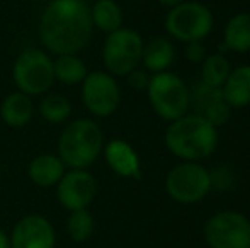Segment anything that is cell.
Returning a JSON list of instances; mask_svg holds the SVG:
<instances>
[{
	"label": "cell",
	"mask_w": 250,
	"mask_h": 248,
	"mask_svg": "<svg viewBox=\"0 0 250 248\" xmlns=\"http://www.w3.org/2000/svg\"><path fill=\"white\" fill-rule=\"evenodd\" d=\"M90 9L83 0H51L40 20V38L56 55H75L92 38Z\"/></svg>",
	"instance_id": "obj_1"
},
{
	"label": "cell",
	"mask_w": 250,
	"mask_h": 248,
	"mask_svg": "<svg viewBox=\"0 0 250 248\" xmlns=\"http://www.w3.org/2000/svg\"><path fill=\"white\" fill-rule=\"evenodd\" d=\"M165 145L172 155L184 162H201L216 150L218 128L196 113L186 114L168 124Z\"/></svg>",
	"instance_id": "obj_2"
},
{
	"label": "cell",
	"mask_w": 250,
	"mask_h": 248,
	"mask_svg": "<svg viewBox=\"0 0 250 248\" xmlns=\"http://www.w3.org/2000/svg\"><path fill=\"white\" fill-rule=\"evenodd\" d=\"M104 146L102 129L90 119L73 121L58 141L60 158L72 169H87L97 160Z\"/></svg>",
	"instance_id": "obj_3"
},
{
	"label": "cell",
	"mask_w": 250,
	"mask_h": 248,
	"mask_svg": "<svg viewBox=\"0 0 250 248\" xmlns=\"http://www.w3.org/2000/svg\"><path fill=\"white\" fill-rule=\"evenodd\" d=\"M146 92L155 114L168 123L186 116L191 107L189 87L181 76L168 70L150 76Z\"/></svg>",
	"instance_id": "obj_4"
},
{
	"label": "cell",
	"mask_w": 250,
	"mask_h": 248,
	"mask_svg": "<svg viewBox=\"0 0 250 248\" xmlns=\"http://www.w3.org/2000/svg\"><path fill=\"white\" fill-rule=\"evenodd\" d=\"M165 191L179 204H196L211 192L209 170L199 162L179 163L167 173Z\"/></svg>",
	"instance_id": "obj_5"
},
{
	"label": "cell",
	"mask_w": 250,
	"mask_h": 248,
	"mask_svg": "<svg viewBox=\"0 0 250 248\" xmlns=\"http://www.w3.org/2000/svg\"><path fill=\"white\" fill-rule=\"evenodd\" d=\"M213 24V14L204 3L182 2L167 14L165 29L174 39L181 43H192L209 36Z\"/></svg>",
	"instance_id": "obj_6"
},
{
	"label": "cell",
	"mask_w": 250,
	"mask_h": 248,
	"mask_svg": "<svg viewBox=\"0 0 250 248\" xmlns=\"http://www.w3.org/2000/svg\"><path fill=\"white\" fill-rule=\"evenodd\" d=\"M143 39L136 31L119 27L107 34L104 44V65L111 75L125 76L142 63Z\"/></svg>",
	"instance_id": "obj_7"
},
{
	"label": "cell",
	"mask_w": 250,
	"mask_h": 248,
	"mask_svg": "<svg viewBox=\"0 0 250 248\" xmlns=\"http://www.w3.org/2000/svg\"><path fill=\"white\" fill-rule=\"evenodd\" d=\"M12 76L19 90L26 95H40L55 82L53 61L40 50H27L17 57Z\"/></svg>",
	"instance_id": "obj_8"
},
{
	"label": "cell",
	"mask_w": 250,
	"mask_h": 248,
	"mask_svg": "<svg viewBox=\"0 0 250 248\" xmlns=\"http://www.w3.org/2000/svg\"><path fill=\"white\" fill-rule=\"evenodd\" d=\"M209 248H250V219L238 211H220L204 225Z\"/></svg>",
	"instance_id": "obj_9"
},
{
	"label": "cell",
	"mask_w": 250,
	"mask_h": 248,
	"mask_svg": "<svg viewBox=\"0 0 250 248\" xmlns=\"http://www.w3.org/2000/svg\"><path fill=\"white\" fill-rule=\"evenodd\" d=\"M82 100L94 116L107 117L118 111L121 90L111 73L92 72L83 78Z\"/></svg>",
	"instance_id": "obj_10"
},
{
	"label": "cell",
	"mask_w": 250,
	"mask_h": 248,
	"mask_svg": "<svg viewBox=\"0 0 250 248\" xmlns=\"http://www.w3.org/2000/svg\"><path fill=\"white\" fill-rule=\"evenodd\" d=\"M96 179L85 169H73L58 182V199L68 211L87 209V206L96 197Z\"/></svg>",
	"instance_id": "obj_11"
},
{
	"label": "cell",
	"mask_w": 250,
	"mask_h": 248,
	"mask_svg": "<svg viewBox=\"0 0 250 248\" xmlns=\"http://www.w3.org/2000/svg\"><path fill=\"white\" fill-rule=\"evenodd\" d=\"M56 235L51 223L38 214H29L14 226L10 248H55Z\"/></svg>",
	"instance_id": "obj_12"
},
{
	"label": "cell",
	"mask_w": 250,
	"mask_h": 248,
	"mask_svg": "<svg viewBox=\"0 0 250 248\" xmlns=\"http://www.w3.org/2000/svg\"><path fill=\"white\" fill-rule=\"evenodd\" d=\"M105 162L118 175L128 179H142V165L135 148L125 139H112L104 148Z\"/></svg>",
	"instance_id": "obj_13"
},
{
	"label": "cell",
	"mask_w": 250,
	"mask_h": 248,
	"mask_svg": "<svg viewBox=\"0 0 250 248\" xmlns=\"http://www.w3.org/2000/svg\"><path fill=\"white\" fill-rule=\"evenodd\" d=\"M221 92L231 109L247 107L250 104V65H240L231 68L221 85Z\"/></svg>",
	"instance_id": "obj_14"
},
{
	"label": "cell",
	"mask_w": 250,
	"mask_h": 248,
	"mask_svg": "<svg viewBox=\"0 0 250 248\" xmlns=\"http://www.w3.org/2000/svg\"><path fill=\"white\" fill-rule=\"evenodd\" d=\"M175 60V48L167 38H151L146 44H143L142 61L145 68L151 73L167 72Z\"/></svg>",
	"instance_id": "obj_15"
},
{
	"label": "cell",
	"mask_w": 250,
	"mask_h": 248,
	"mask_svg": "<svg viewBox=\"0 0 250 248\" xmlns=\"http://www.w3.org/2000/svg\"><path fill=\"white\" fill-rule=\"evenodd\" d=\"M29 179L36 186L41 187H51L62 180L65 175V163L56 155H40L31 162L29 165Z\"/></svg>",
	"instance_id": "obj_16"
},
{
	"label": "cell",
	"mask_w": 250,
	"mask_h": 248,
	"mask_svg": "<svg viewBox=\"0 0 250 248\" xmlns=\"http://www.w3.org/2000/svg\"><path fill=\"white\" fill-rule=\"evenodd\" d=\"M223 46L233 53L250 51V12H238L230 17L223 31Z\"/></svg>",
	"instance_id": "obj_17"
},
{
	"label": "cell",
	"mask_w": 250,
	"mask_h": 248,
	"mask_svg": "<svg viewBox=\"0 0 250 248\" xmlns=\"http://www.w3.org/2000/svg\"><path fill=\"white\" fill-rule=\"evenodd\" d=\"M33 102L29 95L22 92H14L2 102L0 114H2L3 123L10 128H24L33 117Z\"/></svg>",
	"instance_id": "obj_18"
},
{
	"label": "cell",
	"mask_w": 250,
	"mask_h": 248,
	"mask_svg": "<svg viewBox=\"0 0 250 248\" xmlns=\"http://www.w3.org/2000/svg\"><path fill=\"white\" fill-rule=\"evenodd\" d=\"M90 17H92L94 26L107 34L119 29L123 24L121 7L114 0H97L90 9Z\"/></svg>",
	"instance_id": "obj_19"
},
{
	"label": "cell",
	"mask_w": 250,
	"mask_h": 248,
	"mask_svg": "<svg viewBox=\"0 0 250 248\" xmlns=\"http://www.w3.org/2000/svg\"><path fill=\"white\" fill-rule=\"evenodd\" d=\"M231 66L223 53L206 55V58L201 63V82L208 83L211 87H221L230 75Z\"/></svg>",
	"instance_id": "obj_20"
},
{
	"label": "cell",
	"mask_w": 250,
	"mask_h": 248,
	"mask_svg": "<svg viewBox=\"0 0 250 248\" xmlns=\"http://www.w3.org/2000/svg\"><path fill=\"white\" fill-rule=\"evenodd\" d=\"M53 70H55V78L68 85L83 82L87 76V66L75 55H60L58 60L53 61Z\"/></svg>",
	"instance_id": "obj_21"
},
{
	"label": "cell",
	"mask_w": 250,
	"mask_h": 248,
	"mask_svg": "<svg viewBox=\"0 0 250 248\" xmlns=\"http://www.w3.org/2000/svg\"><path fill=\"white\" fill-rule=\"evenodd\" d=\"M189 94H191V107H194L196 114H199V116L206 114L211 107L218 106L225 100L221 87H211L208 83L201 82V80L189 89Z\"/></svg>",
	"instance_id": "obj_22"
},
{
	"label": "cell",
	"mask_w": 250,
	"mask_h": 248,
	"mask_svg": "<svg viewBox=\"0 0 250 248\" xmlns=\"http://www.w3.org/2000/svg\"><path fill=\"white\" fill-rule=\"evenodd\" d=\"M70 113H72V106H70L68 99L58 94H51L46 95L40 102V114L43 119H46L51 124H60L63 121L68 119Z\"/></svg>",
	"instance_id": "obj_23"
},
{
	"label": "cell",
	"mask_w": 250,
	"mask_h": 248,
	"mask_svg": "<svg viewBox=\"0 0 250 248\" xmlns=\"http://www.w3.org/2000/svg\"><path fill=\"white\" fill-rule=\"evenodd\" d=\"M68 233L73 242H87L94 233V218L87 209H77L72 211V216L68 218Z\"/></svg>",
	"instance_id": "obj_24"
},
{
	"label": "cell",
	"mask_w": 250,
	"mask_h": 248,
	"mask_svg": "<svg viewBox=\"0 0 250 248\" xmlns=\"http://www.w3.org/2000/svg\"><path fill=\"white\" fill-rule=\"evenodd\" d=\"M209 175H211V189L228 191L235 184V173L230 167H218L213 172H209Z\"/></svg>",
	"instance_id": "obj_25"
},
{
	"label": "cell",
	"mask_w": 250,
	"mask_h": 248,
	"mask_svg": "<svg viewBox=\"0 0 250 248\" xmlns=\"http://www.w3.org/2000/svg\"><path fill=\"white\" fill-rule=\"evenodd\" d=\"M184 55L191 63H203V60L206 58V48L201 41H192V43H186L184 48Z\"/></svg>",
	"instance_id": "obj_26"
},
{
	"label": "cell",
	"mask_w": 250,
	"mask_h": 248,
	"mask_svg": "<svg viewBox=\"0 0 250 248\" xmlns=\"http://www.w3.org/2000/svg\"><path fill=\"white\" fill-rule=\"evenodd\" d=\"M128 83L129 87H133L135 90H146L150 83V76L145 70H140V68H135L133 72H129L128 75Z\"/></svg>",
	"instance_id": "obj_27"
},
{
	"label": "cell",
	"mask_w": 250,
	"mask_h": 248,
	"mask_svg": "<svg viewBox=\"0 0 250 248\" xmlns=\"http://www.w3.org/2000/svg\"><path fill=\"white\" fill-rule=\"evenodd\" d=\"M0 248H10V240L2 228H0Z\"/></svg>",
	"instance_id": "obj_28"
},
{
	"label": "cell",
	"mask_w": 250,
	"mask_h": 248,
	"mask_svg": "<svg viewBox=\"0 0 250 248\" xmlns=\"http://www.w3.org/2000/svg\"><path fill=\"white\" fill-rule=\"evenodd\" d=\"M158 2H160L162 5L168 7V9H174V7L181 5V3L184 2V0H158Z\"/></svg>",
	"instance_id": "obj_29"
}]
</instances>
